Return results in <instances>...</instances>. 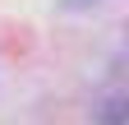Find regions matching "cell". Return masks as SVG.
<instances>
[]
</instances>
